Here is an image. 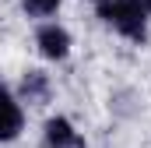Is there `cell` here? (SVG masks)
<instances>
[{
    "label": "cell",
    "mask_w": 151,
    "mask_h": 148,
    "mask_svg": "<svg viewBox=\"0 0 151 148\" xmlns=\"http://www.w3.org/2000/svg\"><path fill=\"white\" fill-rule=\"evenodd\" d=\"M21 131H25V106L11 95V88L0 81V145L21 138Z\"/></svg>",
    "instance_id": "4"
},
{
    "label": "cell",
    "mask_w": 151,
    "mask_h": 148,
    "mask_svg": "<svg viewBox=\"0 0 151 148\" xmlns=\"http://www.w3.org/2000/svg\"><path fill=\"white\" fill-rule=\"evenodd\" d=\"M99 18L113 28L116 36L130 42H144L151 25V0H99L95 4Z\"/></svg>",
    "instance_id": "1"
},
{
    "label": "cell",
    "mask_w": 151,
    "mask_h": 148,
    "mask_svg": "<svg viewBox=\"0 0 151 148\" xmlns=\"http://www.w3.org/2000/svg\"><path fill=\"white\" fill-rule=\"evenodd\" d=\"M35 46H39V53L46 60L60 64V60L70 57V32L63 25H56V21H42L39 32H35Z\"/></svg>",
    "instance_id": "2"
},
{
    "label": "cell",
    "mask_w": 151,
    "mask_h": 148,
    "mask_svg": "<svg viewBox=\"0 0 151 148\" xmlns=\"http://www.w3.org/2000/svg\"><path fill=\"white\" fill-rule=\"evenodd\" d=\"M21 99L18 102H28V106H42V102H49V92H53V85H49V74L42 71H28L21 78Z\"/></svg>",
    "instance_id": "5"
},
{
    "label": "cell",
    "mask_w": 151,
    "mask_h": 148,
    "mask_svg": "<svg viewBox=\"0 0 151 148\" xmlns=\"http://www.w3.org/2000/svg\"><path fill=\"white\" fill-rule=\"evenodd\" d=\"M60 4L63 0H21V11L28 18H49V14L60 11Z\"/></svg>",
    "instance_id": "6"
},
{
    "label": "cell",
    "mask_w": 151,
    "mask_h": 148,
    "mask_svg": "<svg viewBox=\"0 0 151 148\" xmlns=\"http://www.w3.org/2000/svg\"><path fill=\"white\" fill-rule=\"evenodd\" d=\"M95 4H99V0H95Z\"/></svg>",
    "instance_id": "7"
},
{
    "label": "cell",
    "mask_w": 151,
    "mask_h": 148,
    "mask_svg": "<svg viewBox=\"0 0 151 148\" xmlns=\"http://www.w3.org/2000/svg\"><path fill=\"white\" fill-rule=\"evenodd\" d=\"M42 148H88V141L67 116H49L42 123Z\"/></svg>",
    "instance_id": "3"
}]
</instances>
